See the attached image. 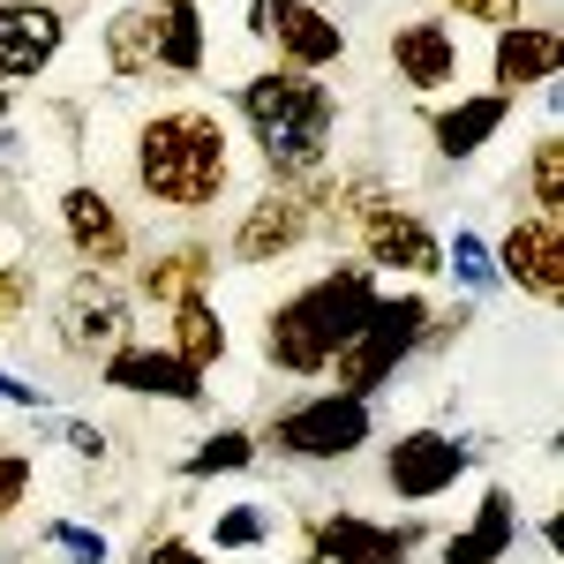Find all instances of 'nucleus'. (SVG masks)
I'll list each match as a JSON object with an SVG mask.
<instances>
[{
    "mask_svg": "<svg viewBox=\"0 0 564 564\" xmlns=\"http://www.w3.org/2000/svg\"><path fill=\"white\" fill-rule=\"evenodd\" d=\"M444 271L459 279V302H481V294H497V257H489V241H481L475 226H459V234L444 241Z\"/></svg>",
    "mask_w": 564,
    "mask_h": 564,
    "instance_id": "a878e982",
    "label": "nucleus"
},
{
    "mask_svg": "<svg viewBox=\"0 0 564 564\" xmlns=\"http://www.w3.org/2000/svg\"><path fill=\"white\" fill-rule=\"evenodd\" d=\"M279 534L271 505H218L212 512V550H263Z\"/></svg>",
    "mask_w": 564,
    "mask_h": 564,
    "instance_id": "bb28decb",
    "label": "nucleus"
},
{
    "mask_svg": "<svg viewBox=\"0 0 564 564\" xmlns=\"http://www.w3.org/2000/svg\"><path fill=\"white\" fill-rule=\"evenodd\" d=\"M430 542L422 520H369V512H316L302 527L294 564H414Z\"/></svg>",
    "mask_w": 564,
    "mask_h": 564,
    "instance_id": "9d476101",
    "label": "nucleus"
},
{
    "mask_svg": "<svg viewBox=\"0 0 564 564\" xmlns=\"http://www.w3.org/2000/svg\"><path fill=\"white\" fill-rule=\"evenodd\" d=\"M520 196L534 218H564V135L542 129L520 159Z\"/></svg>",
    "mask_w": 564,
    "mask_h": 564,
    "instance_id": "393cba45",
    "label": "nucleus"
},
{
    "mask_svg": "<svg viewBox=\"0 0 564 564\" xmlns=\"http://www.w3.org/2000/svg\"><path fill=\"white\" fill-rule=\"evenodd\" d=\"M391 76L399 90H414V98H444V90H459L467 76V45L459 31L444 23V15H406V23H391Z\"/></svg>",
    "mask_w": 564,
    "mask_h": 564,
    "instance_id": "2eb2a0df",
    "label": "nucleus"
},
{
    "mask_svg": "<svg viewBox=\"0 0 564 564\" xmlns=\"http://www.w3.org/2000/svg\"><path fill=\"white\" fill-rule=\"evenodd\" d=\"M98 384L121 391V399H166V406H212V384L181 361V354H166L159 339H121V347L98 361Z\"/></svg>",
    "mask_w": 564,
    "mask_h": 564,
    "instance_id": "4468645a",
    "label": "nucleus"
},
{
    "mask_svg": "<svg viewBox=\"0 0 564 564\" xmlns=\"http://www.w3.org/2000/svg\"><path fill=\"white\" fill-rule=\"evenodd\" d=\"M129 181L151 212L204 218L257 188V151L218 106H159L129 135Z\"/></svg>",
    "mask_w": 564,
    "mask_h": 564,
    "instance_id": "f257e3e1",
    "label": "nucleus"
},
{
    "mask_svg": "<svg viewBox=\"0 0 564 564\" xmlns=\"http://www.w3.org/2000/svg\"><path fill=\"white\" fill-rule=\"evenodd\" d=\"M53 212H61V241H68V257L84 263V271H121V263L135 257L129 212H121L98 181H68V188L53 196Z\"/></svg>",
    "mask_w": 564,
    "mask_h": 564,
    "instance_id": "f8f14e48",
    "label": "nucleus"
},
{
    "mask_svg": "<svg viewBox=\"0 0 564 564\" xmlns=\"http://www.w3.org/2000/svg\"><path fill=\"white\" fill-rule=\"evenodd\" d=\"M505 121H512V98H497V90H459V98H444V106L422 113V135H430V151L444 166H467V159H481V151L497 143Z\"/></svg>",
    "mask_w": 564,
    "mask_h": 564,
    "instance_id": "a211bd4d",
    "label": "nucleus"
},
{
    "mask_svg": "<svg viewBox=\"0 0 564 564\" xmlns=\"http://www.w3.org/2000/svg\"><path fill=\"white\" fill-rule=\"evenodd\" d=\"M520 15H527V0H444V23H481V31H505Z\"/></svg>",
    "mask_w": 564,
    "mask_h": 564,
    "instance_id": "7c9ffc66",
    "label": "nucleus"
},
{
    "mask_svg": "<svg viewBox=\"0 0 564 564\" xmlns=\"http://www.w3.org/2000/svg\"><path fill=\"white\" fill-rule=\"evenodd\" d=\"M31 302H39V263L8 257L0 263V332H15V324L31 316Z\"/></svg>",
    "mask_w": 564,
    "mask_h": 564,
    "instance_id": "c756f323",
    "label": "nucleus"
},
{
    "mask_svg": "<svg viewBox=\"0 0 564 564\" xmlns=\"http://www.w3.org/2000/svg\"><path fill=\"white\" fill-rule=\"evenodd\" d=\"M489 257H497V286H520L542 308L564 302V218L520 212L505 226V241H489Z\"/></svg>",
    "mask_w": 564,
    "mask_h": 564,
    "instance_id": "ddd939ff",
    "label": "nucleus"
},
{
    "mask_svg": "<svg viewBox=\"0 0 564 564\" xmlns=\"http://www.w3.org/2000/svg\"><path fill=\"white\" fill-rule=\"evenodd\" d=\"M347 241H354V263H369L377 279H406V286H422V279L444 271V234H436L399 188H377V196L361 204V218H354Z\"/></svg>",
    "mask_w": 564,
    "mask_h": 564,
    "instance_id": "0eeeda50",
    "label": "nucleus"
},
{
    "mask_svg": "<svg viewBox=\"0 0 564 564\" xmlns=\"http://www.w3.org/2000/svg\"><path fill=\"white\" fill-rule=\"evenodd\" d=\"M263 452H257V430L241 422H218L196 452H181V481H218V475H249Z\"/></svg>",
    "mask_w": 564,
    "mask_h": 564,
    "instance_id": "b1692460",
    "label": "nucleus"
},
{
    "mask_svg": "<svg viewBox=\"0 0 564 564\" xmlns=\"http://www.w3.org/2000/svg\"><path fill=\"white\" fill-rule=\"evenodd\" d=\"M121 339H135L129 286H121L113 271H76V279L53 294V347L68 354V361H84V369H98Z\"/></svg>",
    "mask_w": 564,
    "mask_h": 564,
    "instance_id": "6e6552de",
    "label": "nucleus"
},
{
    "mask_svg": "<svg viewBox=\"0 0 564 564\" xmlns=\"http://www.w3.org/2000/svg\"><path fill=\"white\" fill-rule=\"evenodd\" d=\"M512 550H520V497L505 481H489L475 520L436 542V564H512Z\"/></svg>",
    "mask_w": 564,
    "mask_h": 564,
    "instance_id": "aec40b11",
    "label": "nucleus"
},
{
    "mask_svg": "<svg viewBox=\"0 0 564 564\" xmlns=\"http://www.w3.org/2000/svg\"><path fill=\"white\" fill-rule=\"evenodd\" d=\"M98 61H106V76H113L121 90H135V84L159 76V61H151V0H129V8L106 15V31H98Z\"/></svg>",
    "mask_w": 564,
    "mask_h": 564,
    "instance_id": "4be33fe9",
    "label": "nucleus"
},
{
    "mask_svg": "<svg viewBox=\"0 0 564 564\" xmlns=\"http://www.w3.org/2000/svg\"><path fill=\"white\" fill-rule=\"evenodd\" d=\"M430 316L436 302L422 286H399V294H377V308L361 316V332H354L339 361H332V391H354V399H377L384 384H399V369L422 354L430 339Z\"/></svg>",
    "mask_w": 564,
    "mask_h": 564,
    "instance_id": "20e7f679",
    "label": "nucleus"
},
{
    "mask_svg": "<svg viewBox=\"0 0 564 564\" xmlns=\"http://www.w3.org/2000/svg\"><path fill=\"white\" fill-rule=\"evenodd\" d=\"M39 542H45V550H61L68 564H113V542H106L98 527H84V520H61V512H53V520L39 527Z\"/></svg>",
    "mask_w": 564,
    "mask_h": 564,
    "instance_id": "cd10ccee",
    "label": "nucleus"
},
{
    "mask_svg": "<svg viewBox=\"0 0 564 564\" xmlns=\"http://www.w3.org/2000/svg\"><path fill=\"white\" fill-rule=\"evenodd\" d=\"M218 279V241H159L151 257L135 263L129 279V302H151V308H174V302H196V294H212Z\"/></svg>",
    "mask_w": 564,
    "mask_h": 564,
    "instance_id": "6ab92c4d",
    "label": "nucleus"
},
{
    "mask_svg": "<svg viewBox=\"0 0 564 564\" xmlns=\"http://www.w3.org/2000/svg\"><path fill=\"white\" fill-rule=\"evenodd\" d=\"M61 444H68V459H84V467H106V452H113V436L98 430V422H84V414L61 422Z\"/></svg>",
    "mask_w": 564,
    "mask_h": 564,
    "instance_id": "2f4dec72",
    "label": "nucleus"
},
{
    "mask_svg": "<svg viewBox=\"0 0 564 564\" xmlns=\"http://www.w3.org/2000/svg\"><path fill=\"white\" fill-rule=\"evenodd\" d=\"M467 475H475V444L452 430H399L384 444V489L399 505H436Z\"/></svg>",
    "mask_w": 564,
    "mask_h": 564,
    "instance_id": "9b49d317",
    "label": "nucleus"
},
{
    "mask_svg": "<svg viewBox=\"0 0 564 564\" xmlns=\"http://www.w3.org/2000/svg\"><path fill=\"white\" fill-rule=\"evenodd\" d=\"M151 61H159V76H204L212 68L204 0H151Z\"/></svg>",
    "mask_w": 564,
    "mask_h": 564,
    "instance_id": "412c9836",
    "label": "nucleus"
},
{
    "mask_svg": "<svg viewBox=\"0 0 564 564\" xmlns=\"http://www.w3.org/2000/svg\"><path fill=\"white\" fill-rule=\"evenodd\" d=\"M234 113L249 129L263 181H316L332 174V135H339V90L324 76L294 68H257L234 84Z\"/></svg>",
    "mask_w": 564,
    "mask_h": 564,
    "instance_id": "f03ea898",
    "label": "nucleus"
},
{
    "mask_svg": "<svg viewBox=\"0 0 564 564\" xmlns=\"http://www.w3.org/2000/svg\"><path fill=\"white\" fill-rule=\"evenodd\" d=\"M8 121H15V90L0 84V129H8Z\"/></svg>",
    "mask_w": 564,
    "mask_h": 564,
    "instance_id": "f704fd0d",
    "label": "nucleus"
},
{
    "mask_svg": "<svg viewBox=\"0 0 564 564\" xmlns=\"http://www.w3.org/2000/svg\"><path fill=\"white\" fill-rule=\"evenodd\" d=\"M557 68H564V31L550 15H520V23H505V31H489V90H497V98L520 106L527 90L557 84Z\"/></svg>",
    "mask_w": 564,
    "mask_h": 564,
    "instance_id": "f3484780",
    "label": "nucleus"
},
{
    "mask_svg": "<svg viewBox=\"0 0 564 564\" xmlns=\"http://www.w3.org/2000/svg\"><path fill=\"white\" fill-rule=\"evenodd\" d=\"M166 354H181L196 377H212L218 361L234 354V332H226V316H218L212 294H196V302H174V308H166Z\"/></svg>",
    "mask_w": 564,
    "mask_h": 564,
    "instance_id": "5701e85b",
    "label": "nucleus"
},
{
    "mask_svg": "<svg viewBox=\"0 0 564 564\" xmlns=\"http://www.w3.org/2000/svg\"><path fill=\"white\" fill-rule=\"evenodd\" d=\"M135 564H212L188 534H174V527H159V534H143V550H135Z\"/></svg>",
    "mask_w": 564,
    "mask_h": 564,
    "instance_id": "473e14b6",
    "label": "nucleus"
},
{
    "mask_svg": "<svg viewBox=\"0 0 564 564\" xmlns=\"http://www.w3.org/2000/svg\"><path fill=\"white\" fill-rule=\"evenodd\" d=\"M0 406H15V414H53V391H45V384H23L15 369H0Z\"/></svg>",
    "mask_w": 564,
    "mask_h": 564,
    "instance_id": "72a5a7b5",
    "label": "nucleus"
},
{
    "mask_svg": "<svg viewBox=\"0 0 564 564\" xmlns=\"http://www.w3.org/2000/svg\"><path fill=\"white\" fill-rule=\"evenodd\" d=\"M31 481H39V459H31L23 444H8V436H0V527L31 505Z\"/></svg>",
    "mask_w": 564,
    "mask_h": 564,
    "instance_id": "c85d7f7f",
    "label": "nucleus"
},
{
    "mask_svg": "<svg viewBox=\"0 0 564 564\" xmlns=\"http://www.w3.org/2000/svg\"><path fill=\"white\" fill-rule=\"evenodd\" d=\"M68 53V8L61 0H0V84H39Z\"/></svg>",
    "mask_w": 564,
    "mask_h": 564,
    "instance_id": "dca6fc26",
    "label": "nucleus"
},
{
    "mask_svg": "<svg viewBox=\"0 0 564 564\" xmlns=\"http://www.w3.org/2000/svg\"><path fill=\"white\" fill-rule=\"evenodd\" d=\"M377 436V399H354V391H308L294 406H279L257 430V452L271 459H294V467H339L361 444Z\"/></svg>",
    "mask_w": 564,
    "mask_h": 564,
    "instance_id": "39448f33",
    "label": "nucleus"
},
{
    "mask_svg": "<svg viewBox=\"0 0 564 564\" xmlns=\"http://www.w3.org/2000/svg\"><path fill=\"white\" fill-rule=\"evenodd\" d=\"M316 204H324V174L316 181H257L234 212V234H226V257L241 271H263V263H286L294 249L316 241Z\"/></svg>",
    "mask_w": 564,
    "mask_h": 564,
    "instance_id": "423d86ee",
    "label": "nucleus"
},
{
    "mask_svg": "<svg viewBox=\"0 0 564 564\" xmlns=\"http://www.w3.org/2000/svg\"><path fill=\"white\" fill-rule=\"evenodd\" d=\"M377 271L369 263H324L308 286H294L286 302L263 316V361L279 377H332V361L361 332V316L377 308Z\"/></svg>",
    "mask_w": 564,
    "mask_h": 564,
    "instance_id": "7ed1b4c3",
    "label": "nucleus"
},
{
    "mask_svg": "<svg viewBox=\"0 0 564 564\" xmlns=\"http://www.w3.org/2000/svg\"><path fill=\"white\" fill-rule=\"evenodd\" d=\"M241 31L271 45V68H294V76H324L347 61V23L316 0H249Z\"/></svg>",
    "mask_w": 564,
    "mask_h": 564,
    "instance_id": "1a4fd4ad",
    "label": "nucleus"
}]
</instances>
